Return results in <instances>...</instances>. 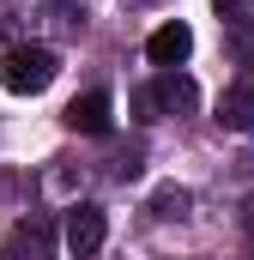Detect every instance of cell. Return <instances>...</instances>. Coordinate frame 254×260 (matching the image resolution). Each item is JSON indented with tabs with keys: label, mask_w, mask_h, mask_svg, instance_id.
Segmentation results:
<instances>
[{
	"label": "cell",
	"mask_w": 254,
	"mask_h": 260,
	"mask_svg": "<svg viewBox=\"0 0 254 260\" xmlns=\"http://www.w3.org/2000/svg\"><path fill=\"white\" fill-rule=\"evenodd\" d=\"M55 73H61V61H55L49 43H12V49L0 55V85H6L12 97H37V91H49Z\"/></svg>",
	"instance_id": "1"
},
{
	"label": "cell",
	"mask_w": 254,
	"mask_h": 260,
	"mask_svg": "<svg viewBox=\"0 0 254 260\" xmlns=\"http://www.w3.org/2000/svg\"><path fill=\"white\" fill-rule=\"evenodd\" d=\"M133 109H139V121H157V115H194V109H200V85H194L182 67H164L145 91H133Z\"/></svg>",
	"instance_id": "2"
},
{
	"label": "cell",
	"mask_w": 254,
	"mask_h": 260,
	"mask_svg": "<svg viewBox=\"0 0 254 260\" xmlns=\"http://www.w3.org/2000/svg\"><path fill=\"white\" fill-rule=\"evenodd\" d=\"M43 18L61 24V30H79L85 24V0H0V37H24Z\"/></svg>",
	"instance_id": "3"
},
{
	"label": "cell",
	"mask_w": 254,
	"mask_h": 260,
	"mask_svg": "<svg viewBox=\"0 0 254 260\" xmlns=\"http://www.w3.org/2000/svg\"><path fill=\"white\" fill-rule=\"evenodd\" d=\"M67 248L73 260H91L103 248V236H109V218H103V206H91V200H79V206H67Z\"/></svg>",
	"instance_id": "4"
},
{
	"label": "cell",
	"mask_w": 254,
	"mask_h": 260,
	"mask_svg": "<svg viewBox=\"0 0 254 260\" xmlns=\"http://www.w3.org/2000/svg\"><path fill=\"white\" fill-rule=\"evenodd\" d=\"M224 133H248L254 127V73H242L236 85L218 91V115H212Z\"/></svg>",
	"instance_id": "5"
},
{
	"label": "cell",
	"mask_w": 254,
	"mask_h": 260,
	"mask_svg": "<svg viewBox=\"0 0 254 260\" xmlns=\"http://www.w3.org/2000/svg\"><path fill=\"white\" fill-rule=\"evenodd\" d=\"M49 254H55V224H49L43 212L18 218V224H12V248H6V260H49Z\"/></svg>",
	"instance_id": "6"
},
{
	"label": "cell",
	"mask_w": 254,
	"mask_h": 260,
	"mask_svg": "<svg viewBox=\"0 0 254 260\" xmlns=\"http://www.w3.org/2000/svg\"><path fill=\"white\" fill-rule=\"evenodd\" d=\"M145 55H151V67H182V61L194 55V30L182 24V18L157 24V30H151V43H145Z\"/></svg>",
	"instance_id": "7"
},
{
	"label": "cell",
	"mask_w": 254,
	"mask_h": 260,
	"mask_svg": "<svg viewBox=\"0 0 254 260\" xmlns=\"http://www.w3.org/2000/svg\"><path fill=\"white\" fill-rule=\"evenodd\" d=\"M67 127L73 133H109V91H85L67 103Z\"/></svg>",
	"instance_id": "8"
},
{
	"label": "cell",
	"mask_w": 254,
	"mask_h": 260,
	"mask_svg": "<svg viewBox=\"0 0 254 260\" xmlns=\"http://www.w3.org/2000/svg\"><path fill=\"white\" fill-rule=\"evenodd\" d=\"M224 49H230V61H236V67H254V12L230 18V30H224Z\"/></svg>",
	"instance_id": "9"
},
{
	"label": "cell",
	"mask_w": 254,
	"mask_h": 260,
	"mask_svg": "<svg viewBox=\"0 0 254 260\" xmlns=\"http://www.w3.org/2000/svg\"><path fill=\"white\" fill-rule=\"evenodd\" d=\"M188 206H194V194L176 188V182H164V188L151 194V212H157V218H188Z\"/></svg>",
	"instance_id": "10"
},
{
	"label": "cell",
	"mask_w": 254,
	"mask_h": 260,
	"mask_svg": "<svg viewBox=\"0 0 254 260\" xmlns=\"http://www.w3.org/2000/svg\"><path fill=\"white\" fill-rule=\"evenodd\" d=\"M139 170H145V145H121V151L109 157V176H115V182H133Z\"/></svg>",
	"instance_id": "11"
},
{
	"label": "cell",
	"mask_w": 254,
	"mask_h": 260,
	"mask_svg": "<svg viewBox=\"0 0 254 260\" xmlns=\"http://www.w3.org/2000/svg\"><path fill=\"white\" fill-rule=\"evenodd\" d=\"M212 6H218L224 18H242V12H248V0H212Z\"/></svg>",
	"instance_id": "12"
},
{
	"label": "cell",
	"mask_w": 254,
	"mask_h": 260,
	"mask_svg": "<svg viewBox=\"0 0 254 260\" xmlns=\"http://www.w3.org/2000/svg\"><path fill=\"white\" fill-rule=\"evenodd\" d=\"M242 224H248V230H254V200H248V206H242Z\"/></svg>",
	"instance_id": "13"
}]
</instances>
